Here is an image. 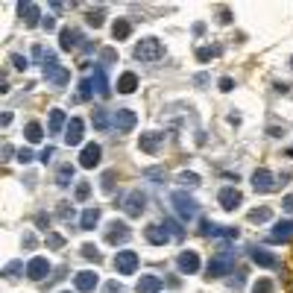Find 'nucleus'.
Wrapping results in <instances>:
<instances>
[{
    "label": "nucleus",
    "mask_w": 293,
    "mask_h": 293,
    "mask_svg": "<svg viewBox=\"0 0 293 293\" xmlns=\"http://www.w3.org/2000/svg\"><path fill=\"white\" fill-rule=\"evenodd\" d=\"M232 267H235V252L229 247H220V252L208 261V279H223L232 273Z\"/></svg>",
    "instance_id": "1"
},
{
    "label": "nucleus",
    "mask_w": 293,
    "mask_h": 293,
    "mask_svg": "<svg viewBox=\"0 0 293 293\" xmlns=\"http://www.w3.org/2000/svg\"><path fill=\"white\" fill-rule=\"evenodd\" d=\"M132 53H135L138 62H158V59L164 56V44H161L158 38H141Z\"/></svg>",
    "instance_id": "2"
},
{
    "label": "nucleus",
    "mask_w": 293,
    "mask_h": 293,
    "mask_svg": "<svg viewBox=\"0 0 293 293\" xmlns=\"http://www.w3.org/2000/svg\"><path fill=\"white\" fill-rule=\"evenodd\" d=\"M170 203H173V208H176V214L188 223V220H194L197 217V211H200V203L194 200V197H188L185 191H173L170 194Z\"/></svg>",
    "instance_id": "3"
},
{
    "label": "nucleus",
    "mask_w": 293,
    "mask_h": 293,
    "mask_svg": "<svg viewBox=\"0 0 293 293\" xmlns=\"http://www.w3.org/2000/svg\"><path fill=\"white\" fill-rule=\"evenodd\" d=\"M200 235L203 238H229V241L241 238V232L235 226H217L214 220H200Z\"/></svg>",
    "instance_id": "4"
},
{
    "label": "nucleus",
    "mask_w": 293,
    "mask_h": 293,
    "mask_svg": "<svg viewBox=\"0 0 293 293\" xmlns=\"http://www.w3.org/2000/svg\"><path fill=\"white\" fill-rule=\"evenodd\" d=\"M123 211H126L129 217H141V214L147 211V194H144V191H129L126 200H123Z\"/></svg>",
    "instance_id": "5"
},
{
    "label": "nucleus",
    "mask_w": 293,
    "mask_h": 293,
    "mask_svg": "<svg viewBox=\"0 0 293 293\" xmlns=\"http://www.w3.org/2000/svg\"><path fill=\"white\" fill-rule=\"evenodd\" d=\"M114 270H117L120 276H132V273L138 270V252H132V249L117 252V255H114Z\"/></svg>",
    "instance_id": "6"
},
{
    "label": "nucleus",
    "mask_w": 293,
    "mask_h": 293,
    "mask_svg": "<svg viewBox=\"0 0 293 293\" xmlns=\"http://www.w3.org/2000/svg\"><path fill=\"white\" fill-rule=\"evenodd\" d=\"M252 188H255L258 194H270V191H276V176H273L267 167H258V170L252 173Z\"/></svg>",
    "instance_id": "7"
},
{
    "label": "nucleus",
    "mask_w": 293,
    "mask_h": 293,
    "mask_svg": "<svg viewBox=\"0 0 293 293\" xmlns=\"http://www.w3.org/2000/svg\"><path fill=\"white\" fill-rule=\"evenodd\" d=\"M50 261L47 258H41V255H35L29 264H26V279H32V282H41V279H47L50 276Z\"/></svg>",
    "instance_id": "8"
},
{
    "label": "nucleus",
    "mask_w": 293,
    "mask_h": 293,
    "mask_svg": "<svg viewBox=\"0 0 293 293\" xmlns=\"http://www.w3.org/2000/svg\"><path fill=\"white\" fill-rule=\"evenodd\" d=\"M135 123H138V114H135L132 109H117V112H114V129H117V132L126 135V132L135 129Z\"/></svg>",
    "instance_id": "9"
},
{
    "label": "nucleus",
    "mask_w": 293,
    "mask_h": 293,
    "mask_svg": "<svg viewBox=\"0 0 293 293\" xmlns=\"http://www.w3.org/2000/svg\"><path fill=\"white\" fill-rule=\"evenodd\" d=\"M73 285H76L79 293H94V288L100 285V276H97L94 270H82V273L73 276Z\"/></svg>",
    "instance_id": "10"
},
{
    "label": "nucleus",
    "mask_w": 293,
    "mask_h": 293,
    "mask_svg": "<svg viewBox=\"0 0 293 293\" xmlns=\"http://www.w3.org/2000/svg\"><path fill=\"white\" fill-rule=\"evenodd\" d=\"M100 156H103L100 144H85L82 153H79V167H85V170L97 167V164H100Z\"/></svg>",
    "instance_id": "11"
},
{
    "label": "nucleus",
    "mask_w": 293,
    "mask_h": 293,
    "mask_svg": "<svg viewBox=\"0 0 293 293\" xmlns=\"http://www.w3.org/2000/svg\"><path fill=\"white\" fill-rule=\"evenodd\" d=\"M79 41H82V32H79V29H73V26H65V29L59 32V47H62L65 53L76 50V47H79Z\"/></svg>",
    "instance_id": "12"
},
{
    "label": "nucleus",
    "mask_w": 293,
    "mask_h": 293,
    "mask_svg": "<svg viewBox=\"0 0 293 293\" xmlns=\"http://www.w3.org/2000/svg\"><path fill=\"white\" fill-rule=\"evenodd\" d=\"M129 238H132L129 226H126V223H117V220H114V223L109 226V232H106V241H109L112 247H117V244H126Z\"/></svg>",
    "instance_id": "13"
},
{
    "label": "nucleus",
    "mask_w": 293,
    "mask_h": 293,
    "mask_svg": "<svg viewBox=\"0 0 293 293\" xmlns=\"http://www.w3.org/2000/svg\"><path fill=\"white\" fill-rule=\"evenodd\" d=\"M217 203H220L226 211H235V208L244 203V197H241V191H238V188H223V191L217 194Z\"/></svg>",
    "instance_id": "14"
},
{
    "label": "nucleus",
    "mask_w": 293,
    "mask_h": 293,
    "mask_svg": "<svg viewBox=\"0 0 293 293\" xmlns=\"http://www.w3.org/2000/svg\"><path fill=\"white\" fill-rule=\"evenodd\" d=\"M288 238H293V220H279L267 238V244H285Z\"/></svg>",
    "instance_id": "15"
},
{
    "label": "nucleus",
    "mask_w": 293,
    "mask_h": 293,
    "mask_svg": "<svg viewBox=\"0 0 293 293\" xmlns=\"http://www.w3.org/2000/svg\"><path fill=\"white\" fill-rule=\"evenodd\" d=\"M18 15L23 18L26 26H35V23H41L38 18H44L41 9H38V3H18Z\"/></svg>",
    "instance_id": "16"
},
{
    "label": "nucleus",
    "mask_w": 293,
    "mask_h": 293,
    "mask_svg": "<svg viewBox=\"0 0 293 293\" xmlns=\"http://www.w3.org/2000/svg\"><path fill=\"white\" fill-rule=\"evenodd\" d=\"M164 144V132H147L138 138V147L141 153H158V147Z\"/></svg>",
    "instance_id": "17"
},
{
    "label": "nucleus",
    "mask_w": 293,
    "mask_h": 293,
    "mask_svg": "<svg viewBox=\"0 0 293 293\" xmlns=\"http://www.w3.org/2000/svg\"><path fill=\"white\" fill-rule=\"evenodd\" d=\"M144 238H147L153 247H164V244L170 241V232H167V229H161L158 223H150V226L144 229Z\"/></svg>",
    "instance_id": "18"
},
{
    "label": "nucleus",
    "mask_w": 293,
    "mask_h": 293,
    "mask_svg": "<svg viewBox=\"0 0 293 293\" xmlns=\"http://www.w3.org/2000/svg\"><path fill=\"white\" fill-rule=\"evenodd\" d=\"M82 120L79 117H70V123H68V129H65V144L68 147H76V144H82Z\"/></svg>",
    "instance_id": "19"
},
{
    "label": "nucleus",
    "mask_w": 293,
    "mask_h": 293,
    "mask_svg": "<svg viewBox=\"0 0 293 293\" xmlns=\"http://www.w3.org/2000/svg\"><path fill=\"white\" fill-rule=\"evenodd\" d=\"M161 288H164L161 276H141L138 285H135V293H158Z\"/></svg>",
    "instance_id": "20"
},
{
    "label": "nucleus",
    "mask_w": 293,
    "mask_h": 293,
    "mask_svg": "<svg viewBox=\"0 0 293 293\" xmlns=\"http://www.w3.org/2000/svg\"><path fill=\"white\" fill-rule=\"evenodd\" d=\"M176 264H179V270H182L185 276H194V273L200 270V255L188 249V252H182V255H179V261H176Z\"/></svg>",
    "instance_id": "21"
},
{
    "label": "nucleus",
    "mask_w": 293,
    "mask_h": 293,
    "mask_svg": "<svg viewBox=\"0 0 293 293\" xmlns=\"http://www.w3.org/2000/svg\"><path fill=\"white\" fill-rule=\"evenodd\" d=\"M252 261H255L258 267H267V270L279 267V258H276L273 252H267L264 247H255V249H252Z\"/></svg>",
    "instance_id": "22"
},
{
    "label": "nucleus",
    "mask_w": 293,
    "mask_h": 293,
    "mask_svg": "<svg viewBox=\"0 0 293 293\" xmlns=\"http://www.w3.org/2000/svg\"><path fill=\"white\" fill-rule=\"evenodd\" d=\"M97 223H100V208H97V205L85 208V211H82V217H79V229H82V232H91Z\"/></svg>",
    "instance_id": "23"
},
{
    "label": "nucleus",
    "mask_w": 293,
    "mask_h": 293,
    "mask_svg": "<svg viewBox=\"0 0 293 293\" xmlns=\"http://www.w3.org/2000/svg\"><path fill=\"white\" fill-rule=\"evenodd\" d=\"M91 82H94V88H97V94H100L103 100L112 94V88H109V79H106V68H103V65L94 70V79H91Z\"/></svg>",
    "instance_id": "24"
},
{
    "label": "nucleus",
    "mask_w": 293,
    "mask_h": 293,
    "mask_svg": "<svg viewBox=\"0 0 293 293\" xmlns=\"http://www.w3.org/2000/svg\"><path fill=\"white\" fill-rule=\"evenodd\" d=\"M135 88H138V76H135L132 70L120 73V79H117V91H120V94H132Z\"/></svg>",
    "instance_id": "25"
},
{
    "label": "nucleus",
    "mask_w": 293,
    "mask_h": 293,
    "mask_svg": "<svg viewBox=\"0 0 293 293\" xmlns=\"http://www.w3.org/2000/svg\"><path fill=\"white\" fill-rule=\"evenodd\" d=\"M62 129H68V117L62 109H53L50 112V135H59Z\"/></svg>",
    "instance_id": "26"
},
{
    "label": "nucleus",
    "mask_w": 293,
    "mask_h": 293,
    "mask_svg": "<svg viewBox=\"0 0 293 293\" xmlns=\"http://www.w3.org/2000/svg\"><path fill=\"white\" fill-rule=\"evenodd\" d=\"M129 32H132V23H129L126 18H117V21L112 23V35H114V41H123V38H129Z\"/></svg>",
    "instance_id": "27"
},
{
    "label": "nucleus",
    "mask_w": 293,
    "mask_h": 293,
    "mask_svg": "<svg viewBox=\"0 0 293 293\" xmlns=\"http://www.w3.org/2000/svg\"><path fill=\"white\" fill-rule=\"evenodd\" d=\"M73 164H59V170H56V185L59 188H68L70 182H73Z\"/></svg>",
    "instance_id": "28"
},
{
    "label": "nucleus",
    "mask_w": 293,
    "mask_h": 293,
    "mask_svg": "<svg viewBox=\"0 0 293 293\" xmlns=\"http://www.w3.org/2000/svg\"><path fill=\"white\" fill-rule=\"evenodd\" d=\"M23 135H26V141H29V144H38V141L44 138V129H41V123H38V120H29V123L23 126Z\"/></svg>",
    "instance_id": "29"
},
{
    "label": "nucleus",
    "mask_w": 293,
    "mask_h": 293,
    "mask_svg": "<svg viewBox=\"0 0 293 293\" xmlns=\"http://www.w3.org/2000/svg\"><path fill=\"white\" fill-rule=\"evenodd\" d=\"M91 94H94V82H91V79H82V82H79V91H76V97H73V103H85V100H91Z\"/></svg>",
    "instance_id": "30"
},
{
    "label": "nucleus",
    "mask_w": 293,
    "mask_h": 293,
    "mask_svg": "<svg viewBox=\"0 0 293 293\" xmlns=\"http://www.w3.org/2000/svg\"><path fill=\"white\" fill-rule=\"evenodd\" d=\"M91 120H94V126H97L100 132H103V129H109V114H106V109H94Z\"/></svg>",
    "instance_id": "31"
},
{
    "label": "nucleus",
    "mask_w": 293,
    "mask_h": 293,
    "mask_svg": "<svg viewBox=\"0 0 293 293\" xmlns=\"http://www.w3.org/2000/svg\"><path fill=\"white\" fill-rule=\"evenodd\" d=\"M270 217H273V211H270L267 205H264V208H252V211H249V220H252V223H267Z\"/></svg>",
    "instance_id": "32"
},
{
    "label": "nucleus",
    "mask_w": 293,
    "mask_h": 293,
    "mask_svg": "<svg viewBox=\"0 0 293 293\" xmlns=\"http://www.w3.org/2000/svg\"><path fill=\"white\" fill-rule=\"evenodd\" d=\"M176 182H179V185H185V188H197V185H200V176L185 170V173H179V176H176Z\"/></svg>",
    "instance_id": "33"
},
{
    "label": "nucleus",
    "mask_w": 293,
    "mask_h": 293,
    "mask_svg": "<svg viewBox=\"0 0 293 293\" xmlns=\"http://www.w3.org/2000/svg\"><path fill=\"white\" fill-rule=\"evenodd\" d=\"M114 179H117L114 170H106V173H103V179H100V182H103V185H100L103 194H112V191H114Z\"/></svg>",
    "instance_id": "34"
},
{
    "label": "nucleus",
    "mask_w": 293,
    "mask_h": 293,
    "mask_svg": "<svg viewBox=\"0 0 293 293\" xmlns=\"http://www.w3.org/2000/svg\"><path fill=\"white\" fill-rule=\"evenodd\" d=\"M214 56H220V47H200V50H197V59H200V62H208V59H214Z\"/></svg>",
    "instance_id": "35"
},
{
    "label": "nucleus",
    "mask_w": 293,
    "mask_h": 293,
    "mask_svg": "<svg viewBox=\"0 0 293 293\" xmlns=\"http://www.w3.org/2000/svg\"><path fill=\"white\" fill-rule=\"evenodd\" d=\"M100 62H103V68L112 65V62H117V50H114V47H103V50H100Z\"/></svg>",
    "instance_id": "36"
},
{
    "label": "nucleus",
    "mask_w": 293,
    "mask_h": 293,
    "mask_svg": "<svg viewBox=\"0 0 293 293\" xmlns=\"http://www.w3.org/2000/svg\"><path fill=\"white\" fill-rule=\"evenodd\" d=\"M164 229H170V238H173V241H182V238H185V232L179 229V223H176V220H170V217L164 220Z\"/></svg>",
    "instance_id": "37"
},
{
    "label": "nucleus",
    "mask_w": 293,
    "mask_h": 293,
    "mask_svg": "<svg viewBox=\"0 0 293 293\" xmlns=\"http://www.w3.org/2000/svg\"><path fill=\"white\" fill-rule=\"evenodd\" d=\"M88 194H91V185H88V182H79V185H76V191H73L76 203H85V200H88Z\"/></svg>",
    "instance_id": "38"
},
{
    "label": "nucleus",
    "mask_w": 293,
    "mask_h": 293,
    "mask_svg": "<svg viewBox=\"0 0 293 293\" xmlns=\"http://www.w3.org/2000/svg\"><path fill=\"white\" fill-rule=\"evenodd\" d=\"M47 247H50V249H62V247H65V238H62L59 232H47Z\"/></svg>",
    "instance_id": "39"
},
{
    "label": "nucleus",
    "mask_w": 293,
    "mask_h": 293,
    "mask_svg": "<svg viewBox=\"0 0 293 293\" xmlns=\"http://www.w3.org/2000/svg\"><path fill=\"white\" fill-rule=\"evenodd\" d=\"M82 258H88V261H94V264H97V261H100L97 247H94V244H85V247H82Z\"/></svg>",
    "instance_id": "40"
},
{
    "label": "nucleus",
    "mask_w": 293,
    "mask_h": 293,
    "mask_svg": "<svg viewBox=\"0 0 293 293\" xmlns=\"http://www.w3.org/2000/svg\"><path fill=\"white\" fill-rule=\"evenodd\" d=\"M21 270H23V264H21V261H9V264L3 267V276H9V279H15V276H18Z\"/></svg>",
    "instance_id": "41"
},
{
    "label": "nucleus",
    "mask_w": 293,
    "mask_h": 293,
    "mask_svg": "<svg viewBox=\"0 0 293 293\" xmlns=\"http://www.w3.org/2000/svg\"><path fill=\"white\" fill-rule=\"evenodd\" d=\"M252 293H273V282H270V279H258V282L252 285Z\"/></svg>",
    "instance_id": "42"
},
{
    "label": "nucleus",
    "mask_w": 293,
    "mask_h": 293,
    "mask_svg": "<svg viewBox=\"0 0 293 293\" xmlns=\"http://www.w3.org/2000/svg\"><path fill=\"white\" fill-rule=\"evenodd\" d=\"M103 18H106V15H103V9H97V12H94V9H91V12H88V18H85V21H88V23H91V26H103Z\"/></svg>",
    "instance_id": "43"
},
{
    "label": "nucleus",
    "mask_w": 293,
    "mask_h": 293,
    "mask_svg": "<svg viewBox=\"0 0 293 293\" xmlns=\"http://www.w3.org/2000/svg\"><path fill=\"white\" fill-rule=\"evenodd\" d=\"M9 59H12V65H15L18 70H26V68H29V59H26V56H21V53H12Z\"/></svg>",
    "instance_id": "44"
},
{
    "label": "nucleus",
    "mask_w": 293,
    "mask_h": 293,
    "mask_svg": "<svg viewBox=\"0 0 293 293\" xmlns=\"http://www.w3.org/2000/svg\"><path fill=\"white\" fill-rule=\"evenodd\" d=\"M32 158H35V156H32V150H26V147H21V150H18V161H21V164H29Z\"/></svg>",
    "instance_id": "45"
},
{
    "label": "nucleus",
    "mask_w": 293,
    "mask_h": 293,
    "mask_svg": "<svg viewBox=\"0 0 293 293\" xmlns=\"http://www.w3.org/2000/svg\"><path fill=\"white\" fill-rule=\"evenodd\" d=\"M144 176L147 179H164V170L161 167H150V170H144Z\"/></svg>",
    "instance_id": "46"
},
{
    "label": "nucleus",
    "mask_w": 293,
    "mask_h": 293,
    "mask_svg": "<svg viewBox=\"0 0 293 293\" xmlns=\"http://www.w3.org/2000/svg\"><path fill=\"white\" fill-rule=\"evenodd\" d=\"M59 217H62V220H70V217H73V208H70L68 203H62V205H59Z\"/></svg>",
    "instance_id": "47"
},
{
    "label": "nucleus",
    "mask_w": 293,
    "mask_h": 293,
    "mask_svg": "<svg viewBox=\"0 0 293 293\" xmlns=\"http://www.w3.org/2000/svg\"><path fill=\"white\" fill-rule=\"evenodd\" d=\"M41 26H44V29L50 32V29H56V21H53L50 15H44V18H41Z\"/></svg>",
    "instance_id": "48"
},
{
    "label": "nucleus",
    "mask_w": 293,
    "mask_h": 293,
    "mask_svg": "<svg viewBox=\"0 0 293 293\" xmlns=\"http://www.w3.org/2000/svg\"><path fill=\"white\" fill-rule=\"evenodd\" d=\"M232 88H235L232 76H223V79H220V91H232Z\"/></svg>",
    "instance_id": "49"
},
{
    "label": "nucleus",
    "mask_w": 293,
    "mask_h": 293,
    "mask_svg": "<svg viewBox=\"0 0 293 293\" xmlns=\"http://www.w3.org/2000/svg\"><path fill=\"white\" fill-rule=\"evenodd\" d=\"M53 156H56V150H53V147H47V150H44V153H41L38 158H41V161L47 164V161H53Z\"/></svg>",
    "instance_id": "50"
},
{
    "label": "nucleus",
    "mask_w": 293,
    "mask_h": 293,
    "mask_svg": "<svg viewBox=\"0 0 293 293\" xmlns=\"http://www.w3.org/2000/svg\"><path fill=\"white\" fill-rule=\"evenodd\" d=\"M106 293H126V291H123V285H117V282H109V285H106Z\"/></svg>",
    "instance_id": "51"
},
{
    "label": "nucleus",
    "mask_w": 293,
    "mask_h": 293,
    "mask_svg": "<svg viewBox=\"0 0 293 293\" xmlns=\"http://www.w3.org/2000/svg\"><path fill=\"white\" fill-rule=\"evenodd\" d=\"M282 208H285L288 214H293V194H288V197L282 200Z\"/></svg>",
    "instance_id": "52"
},
{
    "label": "nucleus",
    "mask_w": 293,
    "mask_h": 293,
    "mask_svg": "<svg viewBox=\"0 0 293 293\" xmlns=\"http://www.w3.org/2000/svg\"><path fill=\"white\" fill-rule=\"evenodd\" d=\"M220 23H232V12L229 9H220Z\"/></svg>",
    "instance_id": "53"
},
{
    "label": "nucleus",
    "mask_w": 293,
    "mask_h": 293,
    "mask_svg": "<svg viewBox=\"0 0 293 293\" xmlns=\"http://www.w3.org/2000/svg\"><path fill=\"white\" fill-rule=\"evenodd\" d=\"M35 223H38V226L44 229V226H50V217H44V214H38V217H35ZM44 232H47V229H44Z\"/></svg>",
    "instance_id": "54"
},
{
    "label": "nucleus",
    "mask_w": 293,
    "mask_h": 293,
    "mask_svg": "<svg viewBox=\"0 0 293 293\" xmlns=\"http://www.w3.org/2000/svg\"><path fill=\"white\" fill-rule=\"evenodd\" d=\"M23 247L32 249V247H35V238H32V235H23Z\"/></svg>",
    "instance_id": "55"
},
{
    "label": "nucleus",
    "mask_w": 293,
    "mask_h": 293,
    "mask_svg": "<svg viewBox=\"0 0 293 293\" xmlns=\"http://www.w3.org/2000/svg\"><path fill=\"white\" fill-rule=\"evenodd\" d=\"M276 91H282V94H288V91H291V85H288V82H276Z\"/></svg>",
    "instance_id": "56"
},
{
    "label": "nucleus",
    "mask_w": 293,
    "mask_h": 293,
    "mask_svg": "<svg viewBox=\"0 0 293 293\" xmlns=\"http://www.w3.org/2000/svg\"><path fill=\"white\" fill-rule=\"evenodd\" d=\"M205 32V23H194V35H203Z\"/></svg>",
    "instance_id": "57"
},
{
    "label": "nucleus",
    "mask_w": 293,
    "mask_h": 293,
    "mask_svg": "<svg viewBox=\"0 0 293 293\" xmlns=\"http://www.w3.org/2000/svg\"><path fill=\"white\" fill-rule=\"evenodd\" d=\"M291 68H293V56H291Z\"/></svg>",
    "instance_id": "58"
},
{
    "label": "nucleus",
    "mask_w": 293,
    "mask_h": 293,
    "mask_svg": "<svg viewBox=\"0 0 293 293\" xmlns=\"http://www.w3.org/2000/svg\"><path fill=\"white\" fill-rule=\"evenodd\" d=\"M65 293H70V291H65Z\"/></svg>",
    "instance_id": "59"
}]
</instances>
